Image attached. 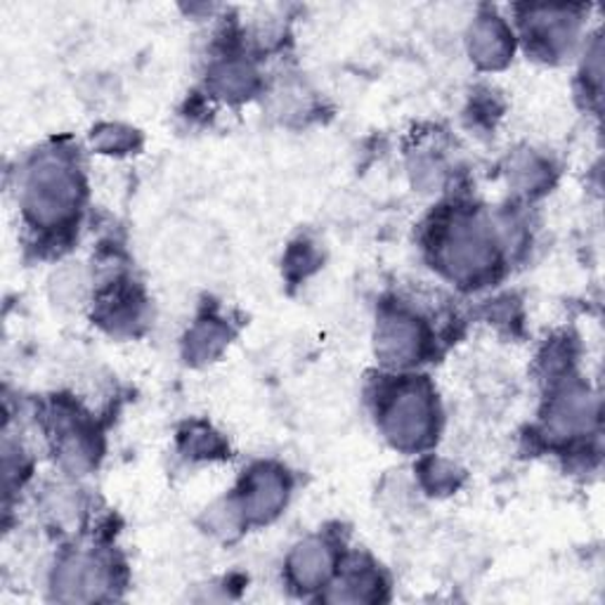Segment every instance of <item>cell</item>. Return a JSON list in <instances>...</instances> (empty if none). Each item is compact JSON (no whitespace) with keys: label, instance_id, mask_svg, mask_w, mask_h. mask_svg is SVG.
<instances>
[{"label":"cell","instance_id":"5","mask_svg":"<svg viewBox=\"0 0 605 605\" xmlns=\"http://www.w3.org/2000/svg\"><path fill=\"white\" fill-rule=\"evenodd\" d=\"M296 572H299L301 582H315V580L324 577V572H326V553H324V549L317 547V544H307L303 551H299Z\"/></svg>","mask_w":605,"mask_h":605},{"label":"cell","instance_id":"1","mask_svg":"<svg viewBox=\"0 0 605 605\" xmlns=\"http://www.w3.org/2000/svg\"><path fill=\"white\" fill-rule=\"evenodd\" d=\"M76 202V180L74 175L57 166V163H45L31 175L26 190V210L36 223H55Z\"/></svg>","mask_w":605,"mask_h":605},{"label":"cell","instance_id":"3","mask_svg":"<svg viewBox=\"0 0 605 605\" xmlns=\"http://www.w3.org/2000/svg\"><path fill=\"white\" fill-rule=\"evenodd\" d=\"M509 31H506V26L497 18H483L473 26L471 53H476V60L487 64V67H497L509 55Z\"/></svg>","mask_w":605,"mask_h":605},{"label":"cell","instance_id":"2","mask_svg":"<svg viewBox=\"0 0 605 605\" xmlns=\"http://www.w3.org/2000/svg\"><path fill=\"white\" fill-rule=\"evenodd\" d=\"M431 429V402L421 392H404V396L390 407L388 433L400 440L402 445H419L423 435Z\"/></svg>","mask_w":605,"mask_h":605},{"label":"cell","instance_id":"4","mask_svg":"<svg viewBox=\"0 0 605 605\" xmlns=\"http://www.w3.org/2000/svg\"><path fill=\"white\" fill-rule=\"evenodd\" d=\"M381 353L392 363H410L407 357L417 353L419 332L407 320H390L381 332Z\"/></svg>","mask_w":605,"mask_h":605}]
</instances>
